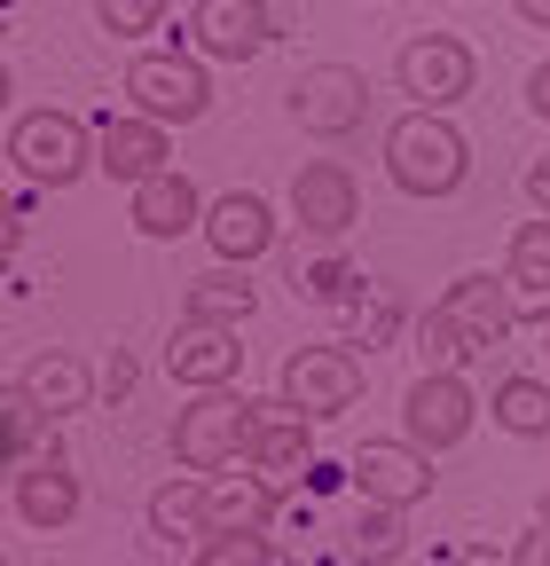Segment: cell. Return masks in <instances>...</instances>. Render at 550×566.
<instances>
[{
	"label": "cell",
	"mask_w": 550,
	"mask_h": 566,
	"mask_svg": "<svg viewBox=\"0 0 550 566\" xmlns=\"http://www.w3.org/2000/svg\"><path fill=\"white\" fill-rule=\"evenodd\" d=\"M385 174L401 197H456L464 174H472V142L441 118V111H401L385 126Z\"/></svg>",
	"instance_id": "6da1fadb"
},
{
	"label": "cell",
	"mask_w": 550,
	"mask_h": 566,
	"mask_svg": "<svg viewBox=\"0 0 550 566\" xmlns=\"http://www.w3.org/2000/svg\"><path fill=\"white\" fill-rule=\"evenodd\" d=\"M260 433V401L236 394V386H204L181 417H173V464L181 472H204L213 480L221 464H236Z\"/></svg>",
	"instance_id": "7a4b0ae2"
},
{
	"label": "cell",
	"mask_w": 550,
	"mask_h": 566,
	"mask_svg": "<svg viewBox=\"0 0 550 566\" xmlns=\"http://www.w3.org/2000/svg\"><path fill=\"white\" fill-rule=\"evenodd\" d=\"M9 158H17V174L40 181V189H72L103 150H95V126H87V118H72V111H24V118L9 126Z\"/></svg>",
	"instance_id": "3957f363"
},
{
	"label": "cell",
	"mask_w": 550,
	"mask_h": 566,
	"mask_svg": "<svg viewBox=\"0 0 550 566\" xmlns=\"http://www.w3.org/2000/svg\"><path fill=\"white\" fill-rule=\"evenodd\" d=\"M126 103L158 118V126H197L213 111V80H204V55H134L126 63Z\"/></svg>",
	"instance_id": "277c9868"
},
{
	"label": "cell",
	"mask_w": 550,
	"mask_h": 566,
	"mask_svg": "<svg viewBox=\"0 0 550 566\" xmlns=\"http://www.w3.org/2000/svg\"><path fill=\"white\" fill-rule=\"evenodd\" d=\"M362 363H355V346H299V354H284V378H275V394H284L299 417H315V424H330V417H347L355 401H362Z\"/></svg>",
	"instance_id": "5b68a950"
},
{
	"label": "cell",
	"mask_w": 550,
	"mask_h": 566,
	"mask_svg": "<svg viewBox=\"0 0 550 566\" xmlns=\"http://www.w3.org/2000/svg\"><path fill=\"white\" fill-rule=\"evenodd\" d=\"M393 80H401V95H409V103L448 111V103H464V95H472V80H479V55H472L456 32H417V40H401V55H393Z\"/></svg>",
	"instance_id": "8992f818"
},
{
	"label": "cell",
	"mask_w": 550,
	"mask_h": 566,
	"mask_svg": "<svg viewBox=\"0 0 550 566\" xmlns=\"http://www.w3.org/2000/svg\"><path fill=\"white\" fill-rule=\"evenodd\" d=\"M292 118L315 134V142H338L370 118V80L355 63H307L292 80Z\"/></svg>",
	"instance_id": "52a82bcc"
},
{
	"label": "cell",
	"mask_w": 550,
	"mask_h": 566,
	"mask_svg": "<svg viewBox=\"0 0 550 566\" xmlns=\"http://www.w3.org/2000/svg\"><path fill=\"white\" fill-rule=\"evenodd\" d=\"M472 417H479V401H472V386H464L456 370H425L417 386L401 394V433L417 441L425 457L456 449V441L472 433Z\"/></svg>",
	"instance_id": "ba28073f"
},
{
	"label": "cell",
	"mask_w": 550,
	"mask_h": 566,
	"mask_svg": "<svg viewBox=\"0 0 550 566\" xmlns=\"http://www.w3.org/2000/svg\"><path fill=\"white\" fill-rule=\"evenodd\" d=\"M267 40H275L267 0H197L189 9V48L204 63H252Z\"/></svg>",
	"instance_id": "9c48e42d"
},
{
	"label": "cell",
	"mask_w": 550,
	"mask_h": 566,
	"mask_svg": "<svg viewBox=\"0 0 550 566\" xmlns=\"http://www.w3.org/2000/svg\"><path fill=\"white\" fill-rule=\"evenodd\" d=\"M347 480L362 488V504H425L433 495V457L417 449V441H362L355 449V464H347Z\"/></svg>",
	"instance_id": "30bf717a"
},
{
	"label": "cell",
	"mask_w": 550,
	"mask_h": 566,
	"mask_svg": "<svg viewBox=\"0 0 550 566\" xmlns=\"http://www.w3.org/2000/svg\"><path fill=\"white\" fill-rule=\"evenodd\" d=\"M441 315L472 338V354H496V346L519 331V300H511V283H504V275H488V268L456 275L448 292H441Z\"/></svg>",
	"instance_id": "8fae6325"
},
{
	"label": "cell",
	"mask_w": 550,
	"mask_h": 566,
	"mask_svg": "<svg viewBox=\"0 0 550 566\" xmlns=\"http://www.w3.org/2000/svg\"><path fill=\"white\" fill-rule=\"evenodd\" d=\"M17 520L32 535H63L80 520V472L63 464V441H47L40 457L17 464Z\"/></svg>",
	"instance_id": "7c38bea8"
},
{
	"label": "cell",
	"mask_w": 550,
	"mask_h": 566,
	"mask_svg": "<svg viewBox=\"0 0 550 566\" xmlns=\"http://www.w3.org/2000/svg\"><path fill=\"white\" fill-rule=\"evenodd\" d=\"M95 150H103L95 166H103L110 181H126V189H142L150 174H166V158H173V134H166L158 118H142V111H126V118L110 111V118L95 126Z\"/></svg>",
	"instance_id": "4fadbf2b"
},
{
	"label": "cell",
	"mask_w": 550,
	"mask_h": 566,
	"mask_svg": "<svg viewBox=\"0 0 550 566\" xmlns=\"http://www.w3.org/2000/svg\"><path fill=\"white\" fill-rule=\"evenodd\" d=\"M166 370H173L189 394H204V386H236V370H244L236 323H189V315H181V331H173V346H166Z\"/></svg>",
	"instance_id": "5bb4252c"
},
{
	"label": "cell",
	"mask_w": 550,
	"mask_h": 566,
	"mask_svg": "<svg viewBox=\"0 0 550 566\" xmlns=\"http://www.w3.org/2000/svg\"><path fill=\"white\" fill-rule=\"evenodd\" d=\"M292 212H299V229H307V237H347V229L362 221V189H355L347 166L315 158V166L292 174Z\"/></svg>",
	"instance_id": "9a60e30c"
},
{
	"label": "cell",
	"mask_w": 550,
	"mask_h": 566,
	"mask_svg": "<svg viewBox=\"0 0 550 566\" xmlns=\"http://www.w3.org/2000/svg\"><path fill=\"white\" fill-rule=\"evenodd\" d=\"M307 424L315 417H299L284 394L275 401H260V433H252V449H244V464L260 472V480H299V472H315V449H307Z\"/></svg>",
	"instance_id": "2e32d148"
},
{
	"label": "cell",
	"mask_w": 550,
	"mask_h": 566,
	"mask_svg": "<svg viewBox=\"0 0 550 566\" xmlns=\"http://www.w3.org/2000/svg\"><path fill=\"white\" fill-rule=\"evenodd\" d=\"M275 480H260L252 464L244 472H213L204 480V535H267L275 520Z\"/></svg>",
	"instance_id": "e0dca14e"
},
{
	"label": "cell",
	"mask_w": 550,
	"mask_h": 566,
	"mask_svg": "<svg viewBox=\"0 0 550 566\" xmlns=\"http://www.w3.org/2000/svg\"><path fill=\"white\" fill-rule=\"evenodd\" d=\"M204 244H213L221 260H260V252H275V212H267V197H252V189H229V197H213L204 205Z\"/></svg>",
	"instance_id": "ac0fdd59"
},
{
	"label": "cell",
	"mask_w": 550,
	"mask_h": 566,
	"mask_svg": "<svg viewBox=\"0 0 550 566\" xmlns=\"http://www.w3.org/2000/svg\"><path fill=\"white\" fill-rule=\"evenodd\" d=\"M134 229H142L150 244H173V237H189V229H204V197H197V181L189 174H150L142 189H134Z\"/></svg>",
	"instance_id": "d6986e66"
},
{
	"label": "cell",
	"mask_w": 550,
	"mask_h": 566,
	"mask_svg": "<svg viewBox=\"0 0 550 566\" xmlns=\"http://www.w3.org/2000/svg\"><path fill=\"white\" fill-rule=\"evenodd\" d=\"M504 283L519 300V323H550V212L511 229V252H504Z\"/></svg>",
	"instance_id": "ffe728a7"
},
{
	"label": "cell",
	"mask_w": 550,
	"mask_h": 566,
	"mask_svg": "<svg viewBox=\"0 0 550 566\" xmlns=\"http://www.w3.org/2000/svg\"><path fill=\"white\" fill-rule=\"evenodd\" d=\"M17 386L63 424V417H72V409H87L95 401V370L80 363V354H63V346H47V354H32V363L17 370Z\"/></svg>",
	"instance_id": "44dd1931"
},
{
	"label": "cell",
	"mask_w": 550,
	"mask_h": 566,
	"mask_svg": "<svg viewBox=\"0 0 550 566\" xmlns=\"http://www.w3.org/2000/svg\"><path fill=\"white\" fill-rule=\"evenodd\" d=\"M181 315H189V323H244V315H252V283H244V268H236V260H221V268L189 275Z\"/></svg>",
	"instance_id": "7402d4cb"
},
{
	"label": "cell",
	"mask_w": 550,
	"mask_h": 566,
	"mask_svg": "<svg viewBox=\"0 0 550 566\" xmlns=\"http://www.w3.org/2000/svg\"><path fill=\"white\" fill-rule=\"evenodd\" d=\"M150 535H158V543L204 535V472H197V480H166V488L150 495Z\"/></svg>",
	"instance_id": "603a6c76"
},
{
	"label": "cell",
	"mask_w": 550,
	"mask_h": 566,
	"mask_svg": "<svg viewBox=\"0 0 550 566\" xmlns=\"http://www.w3.org/2000/svg\"><path fill=\"white\" fill-rule=\"evenodd\" d=\"M496 424L519 433V441H542L550 433V386L542 378H504L496 386Z\"/></svg>",
	"instance_id": "cb8c5ba5"
},
{
	"label": "cell",
	"mask_w": 550,
	"mask_h": 566,
	"mask_svg": "<svg viewBox=\"0 0 550 566\" xmlns=\"http://www.w3.org/2000/svg\"><path fill=\"white\" fill-rule=\"evenodd\" d=\"M0 409H9V457H17V464H24V457H40V449L55 441V433H47L55 417H47V409H40L24 386H9V394H0Z\"/></svg>",
	"instance_id": "d4e9b609"
},
{
	"label": "cell",
	"mask_w": 550,
	"mask_h": 566,
	"mask_svg": "<svg viewBox=\"0 0 550 566\" xmlns=\"http://www.w3.org/2000/svg\"><path fill=\"white\" fill-rule=\"evenodd\" d=\"M401 543H409V527H401V504H370L362 512V527H355V558H401Z\"/></svg>",
	"instance_id": "484cf974"
},
{
	"label": "cell",
	"mask_w": 550,
	"mask_h": 566,
	"mask_svg": "<svg viewBox=\"0 0 550 566\" xmlns=\"http://www.w3.org/2000/svg\"><path fill=\"white\" fill-rule=\"evenodd\" d=\"M417 354H425V370H464V363H472V338L433 307V315L417 323Z\"/></svg>",
	"instance_id": "4316f807"
},
{
	"label": "cell",
	"mask_w": 550,
	"mask_h": 566,
	"mask_svg": "<svg viewBox=\"0 0 550 566\" xmlns=\"http://www.w3.org/2000/svg\"><path fill=\"white\" fill-rule=\"evenodd\" d=\"M166 9H173V0H95V17H103L110 40H142V32H158Z\"/></svg>",
	"instance_id": "83f0119b"
},
{
	"label": "cell",
	"mask_w": 550,
	"mask_h": 566,
	"mask_svg": "<svg viewBox=\"0 0 550 566\" xmlns=\"http://www.w3.org/2000/svg\"><path fill=\"white\" fill-rule=\"evenodd\" d=\"M267 535H197V566H267Z\"/></svg>",
	"instance_id": "f1b7e54d"
},
{
	"label": "cell",
	"mask_w": 550,
	"mask_h": 566,
	"mask_svg": "<svg viewBox=\"0 0 550 566\" xmlns=\"http://www.w3.org/2000/svg\"><path fill=\"white\" fill-rule=\"evenodd\" d=\"M299 300H347L355 292V268L347 260H299V283H292Z\"/></svg>",
	"instance_id": "f546056e"
},
{
	"label": "cell",
	"mask_w": 550,
	"mask_h": 566,
	"mask_svg": "<svg viewBox=\"0 0 550 566\" xmlns=\"http://www.w3.org/2000/svg\"><path fill=\"white\" fill-rule=\"evenodd\" d=\"M504 566H550V512H542V520L511 543V558H504Z\"/></svg>",
	"instance_id": "4dcf8cb0"
},
{
	"label": "cell",
	"mask_w": 550,
	"mask_h": 566,
	"mask_svg": "<svg viewBox=\"0 0 550 566\" xmlns=\"http://www.w3.org/2000/svg\"><path fill=\"white\" fill-rule=\"evenodd\" d=\"M103 394L118 401V394H134V354H110V370H103Z\"/></svg>",
	"instance_id": "1f68e13d"
},
{
	"label": "cell",
	"mask_w": 550,
	"mask_h": 566,
	"mask_svg": "<svg viewBox=\"0 0 550 566\" xmlns=\"http://www.w3.org/2000/svg\"><path fill=\"white\" fill-rule=\"evenodd\" d=\"M527 111L550 126V63H535V80H527Z\"/></svg>",
	"instance_id": "d6a6232c"
},
{
	"label": "cell",
	"mask_w": 550,
	"mask_h": 566,
	"mask_svg": "<svg viewBox=\"0 0 550 566\" xmlns=\"http://www.w3.org/2000/svg\"><path fill=\"white\" fill-rule=\"evenodd\" d=\"M527 205H535V212H550V158H535V166H527Z\"/></svg>",
	"instance_id": "836d02e7"
},
{
	"label": "cell",
	"mask_w": 550,
	"mask_h": 566,
	"mask_svg": "<svg viewBox=\"0 0 550 566\" xmlns=\"http://www.w3.org/2000/svg\"><path fill=\"white\" fill-rule=\"evenodd\" d=\"M511 9H519V17H527L535 32H550V0H511Z\"/></svg>",
	"instance_id": "e575fe53"
},
{
	"label": "cell",
	"mask_w": 550,
	"mask_h": 566,
	"mask_svg": "<svg viewBox=\"0 0 550 566\" xmlns=\"http://www.w3.org/2000/svg\"><path fill=\"white\" fill-rule=\"evenodd\" d=\"M267 566H299V558H292V551H267Z\"/></svg>",
	"instance_id": "d590c367"
},
{
	"label": "cell",
	"mask_w": 550,
	"mask_h": 566,
	"mask_svg": "<svg viewBox=\"0 0 550 566\" xmlns=\"http://www.w3.org/2000/svg\"><path fill=\"white\" fill-rule=\"evenodd\" d=\"M542 363H550V323H542Z\"/></svg>",
	"instance_id": "8d00e7d4"
}]
</instances>
